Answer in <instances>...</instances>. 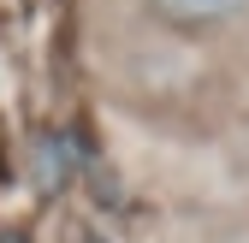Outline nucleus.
<instances>
[{
	"label": "nucleus",
	"mask_w": 249,
	"mask_h": 243,
	"mask_svg": "<svg viewBox=\"0 0 249 243\" xmlns=\"http://www.w3.org/2000/svg\"><path fill=\"white\" fill-rule=\"evenodd\" d=\"M148 6H154V18H166L178 30H220L249 12V0H148Z\"/></svg>",
	"instance_id": "1"
}]
</instances>
